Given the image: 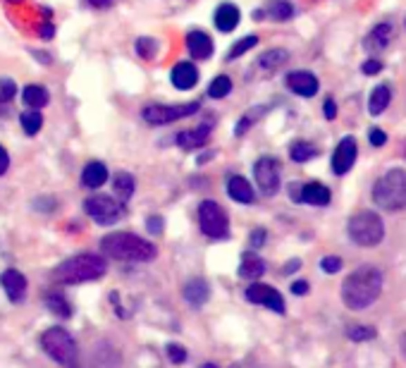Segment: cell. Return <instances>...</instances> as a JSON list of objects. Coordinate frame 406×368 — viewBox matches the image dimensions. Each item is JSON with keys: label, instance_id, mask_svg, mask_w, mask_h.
<instances>
[{"label": "cell", "instance_id": "277c9868", "mask_svg": "<svg viewBox=\"0 0 406 368\" xmlns=\"http://www.w3.org/2000/svg\"><path fill=\"white\" fill-rule=\"evenodd\" d=\"M373 201L380 209L392 211V213L406 209V170H387L373 186Z\"/></svg>", "mask_w": 406, "mask_h": 368}, {"label": "cell", "instance_id": "7402d4cb", "mask_svg": "<svg viewBox=\"0 0 406 368\" xmlns=\"http://www.w3.org/2000/svg\"><path fill=\"white\" fill-rule=\"evenodd\" d=\"M227 194H230L232 201H239V204H253V201H256V194H253L251 184L244 177L227 180Z\"/></svg>", "mask_w": 406, "mask_h": 368}, {"label": "cell", "instance_id": "f907efd6", "mask_svg": "<svg viewBox=\"0 0 406 368\" xmlns=\"http://www.w3.org/2000/svg\"><path fill=\"white\" fill-rule=\"evenodd\" d=\"M299 268H301V261H299V258H291V261H287V266H284V273L289 275V273H296Z\"/></svg>", "mask_w": 406, "mask_h": 368}, {"label": "cell", "instance_id": "603a6c76", "mask_svg": "<svg viewBox=\"0 0 406 368\" xmlns=\"http://www.w3.org/2000/svg\"><path fill=\"white\" fill-rule=\"evenodd\" d=\"M265 273V263L263 258H258L256 253H244L242 256V266H239V275H242L244 280H258Z\"/></svg>", "mask_w": 406, "mask_h": 368}, {"label": "cell", "instance_id": "83f0119b", "mask_svg": "<svg viewBox=\"0 0 406 368\" xmlns=\"http://www.w3.org/2000/svg\"><path fill=\"white\" fill-rule=\"evenodd\" d=\"M113 189H115L119 201H129L134 196V189H137V182L129 173H117L115 180H113Z\"/></svg>", "mask_w": 406, "mask_h": 368}, {"label": "cell", "instance_id": "6da1fadb", "mask_svg": "<svg viewBox=\"0 0 406 368\" xmlns=\"http://www.w3.org/2000/svg\"><path fill=\"white\" fill-rule=\"evenodd\" d=\"M385 275L376 266H358L342 284V302L351 311H363L383 294Z\"/></svg>", "mask_w": 406, "mask_h": 368}, {"label": "cell", "instance_id": "c3c4849f", "mask_svg": "<svg viewBox=\"0 0 406 368\" xmlns=\"http://www.w3.org/2000/svg\"><path fill=\"white\" fill-rule=\"evenodd\" d=\"M291 292L304 297V294H309V282H306V280H296V282L291 284Z\"/></svg>", "mask_w": 406, "mask_h": 368}, {"label": "cell", "instance_id": "4316f807", "mask_svg": "<svg viewBox=\"0 0 406 368\" xmlns=\"http://www.w3.org/2000/svg\"><path fill=\"white\" fill-rule=\"evenodd\" d=\"M263 12L270 19H275V22H287V19H291V14H294V8H291L289 0H268Z\"/></svg>", "mask_w": 406, "mask_h": 368}, {"label": "cell", "instance_id": "4dcf8cb0", "mask_svg": "<svg viewBox=\"0 0 406 368\" xmlns=\"http://www.w3.org/2000/svg\"><path fill=\"white\" fill-rule=\"evenodd\" d=\"M289 53L284 48H275V50H268V53L261 55V67H265V70H278V67H282L284 62H287Z\"/></svg>", "mask_w": 406, "mask_h": 368}, {"label": "cell", "instance_id": "681fc988", "mask_svg": "<svg viewBox=\"0 0 406 368\" xmlns=\"http://www.w3.org/2000/svg\"><path fill=\"white\" fill-rule=\"evenodd\" d=\"M86 3L93 5V8H98V10H106V8H113L117 0H86Z\"/></svg>", "mask_w": 406, "mask_h": 368}, {"label": "cell", "instance_id": "bcb514c9", "mask_svg": "<svg viewBox=\"0 0 406 368\" xmlns=\"http://www.w3.org/2000/svg\"><path fill=\"white\" fill-rule=\"evenodd\" d=\"M322 115H325L327 120H335V117H337V106H335V101H332V98H327V101L322 103Z\"/></svg>", "mask_w": 406, "mask_h": 368}, {"label": "cell", "instance_id": "7c38bea8", "mask_svg": "<svg viewBox=\"0 0 406 368\" xmlns=\"http://www.w3.org/2000/svg\"><path fill=\"white\" fill-rule=\"evenodd\" d=\"M354 163H356V142H354V137H345L332 153V170H335V175H347L354 168Z\"/></svg>", "mask_w": 406, "mask_h": 368}, {"label": "cell", "instance_id": "3957f363", "mask_svg": "<svg viewBox=\"0 0 406 368\" xmlns=\"http://www.w3.org/2000/svg\"><path fill=\"white\" fill-rule=\"evenodd\" d=\"M108 271V263L98 253H77V256L62 261L55 268V280L62 284H79L103 278Z\"/></svg>", "mask_w": 406, "mask_h": 368}, {"label": "cell", "instance_id": "74e56055", "mask_svg": "<svg viewBox=\"0 0 406 368\" xmlns=\"http://www.w3.org/2000/svg\"><path fill=\"white\" fill-rule=\"evenodd\" d=\"M14 93H17V84H14L10 77H3V79H0V106H5V103H12L14 101Z\"/></svg>", "mask_w": 406, "mask_h": 368}, {"label": "cell", "instance_id": "ac0fdd59", "mask_svg": "<svg viewBox=\"0 0 406 368\" xmlns=\"http://www.w3.org/2000/svg\"><path fill=\"white\" fill-rule=\"evenodd\" d=\"M186 48H189V53L194 55V58L199 60H206L211 58L213 53V39L206 34V31H189L186 34Z\"/></svg>", "mask_w": 406, "mask_h": 368}, {"label": "cell", "instance_id": "d6986e66", "mask_svg": "<svg viewBox=\"0 0 406 368\" xmlns=\"http://www.w3.org/2000/svg\"><path fill=\"white\" fill-rule=\"evenodd\" d=\"M182 294H184V299L191 304L194 309H201L203 304L208 302V297H211V287H208L206 280H189V282L184 284V289H182Z\"/></svg>", "mask_w": 406, "mask_h": 368}, {"label": "cell", "instance_id": "ba28073f", "mask_svg": "<svg viewBox=\"0 0 406 368\" xmlns=\"http://www.w3.org/2000/svg\"><path fill=\"white\" fill-rule=\"evenodd\" d=\"M84 211L91 220H96L98 225H115L117 220H122L124 209L122 204H117L113 196L106 194H93L84 201Z\"/></svg>", "mask_w": 406, "mask_h": 368}, {"label": "cell", "instance_id": "8fae6325", "mask_svg": "<svg viewBox=\"0 0 406 368\" xmlns=\"http://www.w3.org/2000/svg\"><path fill=\"white\" fill-rule=\"evenodd\" d=\"M244 297H246L251 304H261V307H265V309H273V311H278V313H284L282 294H280L278 289L263 284V282L249 284V289H246V294H244Z\"/></svg>", "mask_w": 406, "mask_h": 368}, {"label": "cell", "instance_id": "5bb4252c", "mask_svg": "<svg viewBox=\"0 0 406 368\" xmlns=\"http://www.w3.org/2000/svg\"><path fill=\"white\" fill-rule=\"evenodd\" d=\"M0 284H3L5 294H8V299L12 304H19L24 299V294H27V278L19 271H14V268H10V271H5L0 275Z\"/></svg>", "mask_w": 406, "mask_h": 368}, {"label": "cell", "instance_id": "5b68a950", "mask_svg": "<svg viewBox=\"0 0 406 368\" xmlns=\"http://www.w3.org/2000/svg\"><path fill=\"white\" fill-rule=\"evenodd\" d=\"M41 347H44V351L58 366L79 368V349H77V342L65 328H60V325L48 328L41 335Z\"/></svg>", "mask_w": 406, "mask_h": 368}, {"label": "cell", "instance_id": "cb8c5ba5", "mask_svg": "<svg viewBox=\"0 0 406 368\" xmlns=\"http://www.w3.org/2000/svg\"><path fill=\"white\" fill-rule=\"evenodd\" d=\"M22 101L29 106V110H39V108L48 106V101H50L48 89H46V86H41V84H29V86H24Z\"/></svg>", "mask_w": 406, "mask_h": 368}, {"label": "cell", "instance_id": "7a4b0ae2", "mask_svg": "<svg viewBox=\"0 0 406 368\" xmlns=\"http://www.w3.org/2000/svg\"><path fill=\"white\" fill-rule=\"evenodd\" d=\"M101 249L108 258L129 263H144L155 258V246L132 232H110L101 240Z\"/></svg>", "mask_w": 406, "mask_h": 368}, {"label": "cell", "instance_id": "30bf717a", "mask_svg": "<svg viewBox=\"0 0 406 368\" xmlns=\"http://www.w3.org/2000/svg\"><path fill=\"white\" fill-rule=\"evenodd\" d=\"M253 175H256V184L261 186L263 194H268V196L278 194V189H280V163L278 160L270 158V155L256 160V165H253Z\"/></svg>", "mask_w": 406, "mask_h": 368}, {"label": "cell", "instance_id": "9a60e30c", "mask_svg": "<svg viewBox=\"0 0 406 368\" xmlns=\"http://www.w3.org/2000/svg\"><path fill=\"white\" fill-rule=\"evenodd\" d=\"M389 39H392V24L383 22V24H378V27L371 29V34H368L366 41H363V48H366L371 55H378L389 46Z\"/></svg>", "mask_w": 406, "mask_h": 368}, {"label": "cell", "instance_id": "f35d334b", "mask_svg": "<svg viewBox=\"0 0 406 368\" xmlns=\"http://www.w3.org/2000/svg\"><path fill=\"white\" fill-rule=\"evenodd\" d=\"M165 351H168V359L173 361V364H184L186 361V349L180 345H168L165 347Z\"/></svg>", "mask_w": 406, "mask_h": 368}, {"label": "cell", "instance_id": "f5cc1de1", "mask_svg": "<svg viewBox=\"0 0 406 368\" xmlns=\"http://www.w3.org/2000/svg\"><path fill=\"white\" fill-rule=\"evenodd\" d=\"M399 347H402V354L406 356V333L402 335V340H399Z\"/></svg>", "mask_w": 406, "mask_h": 368}, {"label": "cell", "instance_id": "db71d44e", "mask_svg": "<svg viewBox=\"0 0 406 368\" xmlns=\"http://www.w3.org/2000/svg\"><path fill=\"white\" fill-rule=\"evenodd\" d=\"M201 368H218V366H213V364H203Z\"/></svg>", "mask_w": 406, "mask_h": 368}, {"label": "cell", "instance_id": "d6a6232c", "mask_svg": "<svg viewBox=\"0 0 406 368\" xmlns=\"http://www.w3.org/2000/svg\"><path fill=\"white\" fill-rule=\"evenodd\" d=\"M316 153H318L316 146H311V144H306V142H296L294 146L289 148L291 160H296V163H306V160H311Z\"/></svg>", "mask_w": 406, "mask_h": 368}, {"label": "cell", "instance_id": "52a82bcc", "mask_svg": "<svg viewBox=\"0 0 406 368\" xmlns=\"http://www.w3.org/2000/svg\"><path fill=\"white\" fill-rule=\"evenodd\" d=\"M199 225L203 235L211 237V240H225L227 232H230V220H227L225 209L215 201H201Z\"/></svg>", "mask_w": 406, "mask_h": 368}, {"label": "cell", "instance_id": "816d5d0a", "mask_svg": "<svg viewBox=\"0 0 406 368\" xmlns=\"http://www.w3.org/2000/svg\"><path fill=\"white\" fill-rule=\"evenodd\" d=\"M39 34H41V39H46V41H48V39H53V34H55V29H53V27H50V24H44V27H41V29H39Z\"/></svg>", "mask_w": 406, "mask_h": 368}, {"label": "cell", "instance_id": "f546056e", "mask_svg": "<svg viewBox=\"0 0 406 368\" xmlns=\"http://www.w3.org/2000/svg\"><path fill=\"white\" fill-rule=\"evenodd\" d=\"M46 304H48V309L53 311L58 318H70L72 316V304L67 302L65 297H62L60 292H53L48 299H46Z\"/></svg>", "mask_w": 406, "mask_h": 368}, {"label": "cell", "instance_id": "f1b7e54d", "mask_svg": "<svg viewBox=\"0 0 406 368\" xmlns=\"http://www.w3.org/2000/svg\"><path fill=\"white\" fill-rule=\"evenodd\" d=\"M19 124H22V129L29 137H34V134H39L41 127H44V115H41L39 110H27L19 115Z\"/></svg>", "mask_w": 406, "mask_h": 368}, {"label": "cell", "instance_id": "ee69618b", "mask_svg": "<svg viewBox=\"0 0 406 368\" xmlns=\"http://www.w3.org/2000/svg\"><path fill=\"white\" fill-rule=\"evenodd\" d=\"M368 137H371V144H373V146H385V142H387V134H385L380 127H373Z\"/></svg>", "mask_w": 406, "mask_h": 368}, {"label": "cell", "instance_id": "44dd1931", "mask_svg": "<svg viewBox=\"0 0 406 368\" xmlns=\"http://www.w3.org/2000/svg\"><path fill=\"white\" fill-rule=\"evenodd\" d=\"M108 182V168L98 160L88 163L84 170H81V184L88 186V189H98Z\"/></svg>", "mask_w": 406, "mask_h": 368}, {"label": "cell", "instance_id": "e575fe53", "mask_svg": "<svg viewBox=\"0 0 406 368\" xmlns=\"http://www.w3.org/2000/svg\"><path fill=\"white\" fill-rule=\"evenodd\" d=\"M347 338L351 342H366L376 338V328L371 325H349L347 328Z\"/></svg>", "mask_w": 406, "mask_h": 368}, {"label": "cell", "instance_id": "1f68e13d", "mask_svg": "<svg viewBox=\"0 0 406 368\" xmlns=\"http://www.w3.org/2000/svg\"><path fill=\"white\" fill-rule=\"evenodd\" d=\"M230 91H232V79L227 75L215 77V79L211 81V86H208V96L211 98H225Z\"/></svg>", "mask_w": 406, "mask_h": 368}, {"label": "cell", "instance_id": "b9f144b4", "mask_svg": "<svg viewBox=\"0 0 406 368\" xmlns=\"http://www.w3.org/2000/svg\"><path fill=\"white\" fill-rule=\"evenodd\" d=\"M163 225H165V220L160 215H151L148 220H146V227H148L151 235H160V232H163Z\"/></svg>", "mask_w": 406, "mask_h": 368}, {"label": "cell", "instance_id": "8992f818", "mask_svg": "<svg viewBox=\"0 0 406 368\" xmlns=\"http://www.w3.org/2000/svg\"><path fill=\"white\" fill-rule=\"evenodd\" d=\"M347 230H349V237H351L358 246H366V249L378 246L380 242L385 240L383 220H380V215L373 213V211H358L356 215H351Z\"/></svg>", "mask_w": 406, "mask_h": 368}, {"label": "cell", "instance_id": "ffe728a7", "mask_svg": "<svg viewBox=\"0 0 406 368\" xmlns=\"http://www.w3.org/2000/svg\"><path fill=\"white\" fill-rule=\"evenodd\" d=\"M239 19H242V12H239L237 5L232 3H222L220 8L215 10V27L225 34H230L239 27Z\"/></svg>", "mask_w": 406, "mask_h": 368}, {"label": "cell", "instance_id": "7bdbcfd3", "mask_svg": "<svg viewBox=\"0 0 406 368\" xmlns=\"http://www.w3.org/2000/svg\"><path fill=\"white\" fill-rule=\"evenodd\" d=\"M380 70H383V62H380V60H366V62L361 65V72H363V75H368V77H371V75H378Z\"/></svg>", "mask_w": 406, "mask_h": 368}, {"label": "cell", "instance_id": "484cf974", "mask_svg": "<svg viewBox=\"0 0 406 368\" xmlns=\"http://www.w3.org/2000/svg\"><path fill=\"white\" fill-rule=\"evenodd\" d=\"M332 199L330 189H327L325 184L320 182H309L304 184V204H311V206H327Z\"/></svg>", "mask_w": 406, "mask_h": 368}, {"label": "cell", "instance_id": "d4e9b609", "mask_svg": "<svg viewBox=\"0 0 406 368\" xmlns=\"http://www.w3.org/2000/svg\"><path fill=\"white\" fill-rule=\"evenodd\" d=\"M389 101H392V91H389V86L387 84H380L373 89L371 93V101H368V113L371 115H383L385 110H387V106H389Z\"/></svg>", "mask_w": 406, "mask_h": 368}, {"label": "cell", "instance_id": "2e32d148", "mask_svg": "<svg viewBox=\"0 0 406 368\" xmlns=\"http://www.w3.org/2000/svg\"><path fill=\"white\" fill-rule=\"evenodd\" d=\"M208 139H211V127L201 124L196 129H184V132L177 134V144H180L184 151H196V148L206 146Z\"/></svg>", "mask_w": 406, "mask_h": 368}, {"label": "cell", "instance_id": "8d00e7d4", "mask_svg": "<svg viewBox=\"0 0 406 368\" xmlns=\"http://www.w3.org/2000/svg\"><path fill=\"white\" fill-rule=\"evenodd\" d=\"M263 110H265V106H258V108H251V110H246V115H244L242 120H239V124H237V137H244V134H246V129L251 127V124L263 115Z\"/></svg>", "mask_w": 406, "mask_h": 368}, {"label": "cell", "instance_id": "11a10c76", "mask_svg": "<svg viewBox=\"0 0 406 368\" xmlns=\"http://www.w3.org/2000/svg\"><path fill=\"white\" fill-rule=\"evenodd\" d=\"M14 3H19V0H14Z\"/></svg>", "mask_w": 406, "mask_h": 368}, {"label": "cell", "instance_id": "f6af8a7d", "mask_svg": "<svg viewBox=\"0 0 406 368\" xmlns=\"http://www.w3.org/2000/svg\"><path fill=\"white\" fill-rule=\"evenodd\" d=\"M289 196L296 201V204H301V201H304V184L291 182V184H289Z\"/></svg>", "mask_w": 406, "mask_h": 368}, {"label": "cell", "instance_id": "ab89813d", "mask_svg": "<svg viewBox=\"0 0 406 368\" xmlns=\"http://www.w3.org/2000/svg\"><path fill=\"white\" fill-rule=\"evenodd\" d=\"M320 268L325 273H340L342 271V258L340 256H325L320 261Z\"/></svg>", "mask_w": 406, "mask_h": 368}, {"label": "cell", "instance_id": "60d3db41", "mask_svg": "<svg viewBox=\"0 0 406 368\" xmlns=\"http://www.w3.org/2000/svg\"><path fill=\"white\" fill-rule=\"evenodd\" d=\"M265 240H268V232H265L263 227H256V230L251 232V237H249V244L253 249H261L265 244Z\"/></svg>", "mask_w": 406, "mask_h": 368}, {"label": "cell", "instance_id": "d590c367", "mask_svg": "<svg viewBox=\"0 0 406 368\" xmlns=\"http://www.w3.org/2000/svg\"><path fill=\"white\" fill-rule=\"evenodd\" d=\"M155 53H158V43L151 36H142L137 41V55H142L144 60H153Z\"/></svg>", "mask_w": 406, "mask_h": 368}, {"label": "cell", "instance_id": "e0dca14e", "mask_svg": "<svg viewBox=\"0 0 406 368\" xmlns=\"http://www.w3.org/2000/svg\"><path fill=\"white\" fill-rule=\"evenodd\" d=\"M170 79H173V84L177 89L186 91V89H191V86H196V81H199V70H196L191 62H177L173 67V72H170Z\"/></svg>", "mask_w": 406, "mask_h": 368}, {"label": "cell", "instance_id": "9c48e42d", "mask_svg": "<svg viewBox=\"0 0 406 368\" xmlns=\"http://www.w3.org/2000/svg\"><path fill=\"white\" fill-rule=\"evenodd\" d=\"M199 108H201L199 101L180 103V106H146L142 110V117L148 124H155V127H158V124H170V122L182 120V117L194 115Z\"/></svg>", "mask_w": 406, "mask_h": 368}, {"label": "cell", "instance_id": "836d02e7", "mask_svg": "<svg viewBox=\"0 0 406 368\" xmlns=\"http://www.w3.org/2000/svg\"><path fill=\"white\" fill-rule=\"evenodd\" d=\"M258 43V36H244L242 41H237V43L232 46L230 48V53H227V60H237V58H242L244 53H246V50H251L253 46Z\"/></svg>", "mask_w": 406, "mask_h": 368}, {"label": "cell", "instance_id": "4fadbf2b", "mask_svg": "<svg viewBox=\"0 0 406 368\" xmlns=\"http://www.w3.org/2000/svg\"><path fill=\"white\" fill-rule=\"evenodd\" d=\"M287 86L296 93V96L313 98L316 93H318V86L320 84H318V79H316L313 72L296 70V72H289V75H287Z\"/></svg>", "mask_w": 406, "mask_h": 368}, {"label": "cell", "instance_id": "7dc6e473", "mask_svg": "<svg viewBox=\"0 0 406 368\" xmlns=\"http://www.w3.org/2000/svg\"><path fill=\"white\" fill-rule=\"evenodd\" d=\"M8 168H10V153H8V148L0 144V177L8 173Z\"/></svg>", "mask_w": 406, "mask_h": 368}]
</instances>
